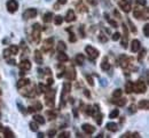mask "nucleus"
<instances>
[{
    "instance_id": "1",
    "label": "nucleus",
    "mask_w": 149,
    "mask_h": 138,
    "mask_svg": "<svg viewBox=\"0 0 149 138\" xmlns=\"http://www.w3.org/2000/svg\"><path fill=\"white\" fill-rule=\"evenodd\" d=\"M43 28L40 26V24L36 23L33 26H32V39L36 43H38L40 41V32H41Z\"/></svg>"
},
{
    "instance_id": "2",
    "label": "nucleus",
    "mask_w": 149,
    "mask_h": 138,
    "mask_svg": "<svg viewBox=\"0 0 149 138\" xmlns=\"http://www.w3.org/2000/svg\"><path fill=\"white\" fill-rule=\"evenodd\" d=\"M85 51H86L88 58L92 59V60H94V59H96L99 57V51L94 47H92V46H86L85 47Z\"/></svg>"
},
{
    "instance_id": "3",
    "label": "nucleus",
    "mask_w": 149,
    "mask_h": 138,
    "mask_svg": "<svg viewBox=\"0 0 149 138\" xmlns=\"http://www.w3.org/2000/svg\"><path fill=\"white\" fill-rule=\"evenodd\" d=\"M133 90H134L135 93H138V94H143V93H146V90H147V86H146V83H144L143 81L139 80L135 85H133Z\"/></svg>"
},
{
    "instance_id": "4",
    "label": "nucleus",
    "mask_w": 149,
    "mask_h": 138,
    "mask_svg": "<svg viewBox=\"0 0 149 138\" xmlns=\"http://www.w3.org/2000/svg\"><path fill=\"white\" fill-rule=\"evenodd\" d=\"M63 76H64L68 80H74V79H76V70H74V67H73V66L68 67L67 70L63 72Z\"/></svg>"
},
{
    "instance_id": "5",
    "label": "nucleus",
    "mask_w": 149,
    "mask_h": 138,
    "mask_svg": "<svg viewBox=\"0 0 149 138\" xmlns=\"http://www.w3.org/2000/svg\"><path fill=\"white\" fill-rule=\"evenodd\" d=\"M17 9H19V3L16 1V0H8L7 1V11L13 14Z\"/></svg>"
},
{
    "instance_id": "6",
    "label": "nucleus",
    "mask_w": 149,
    "mask_h": 138,
    "mask_svg": "<svg viewBox=\"0 0 149 138\" xmlns=\"http://www.w3.org/2000/svg\"><path fill=\"white\" fill-rule=\"evenodd\" d=\"M36 16H37V9H35V8H28L23 13V17L25 20H30V18H33Z\"/></svg>"
},
{
    "instance_id": "7",
    "label": "nucleus",
    "mask_w": 149,
    "mask_h": 138,
    "mask_svg": "<svg viewBox=\"0 0 149 138\" xmlns=\"http://www.w3.org/2000/svg\"><path fill=\"white\" fill-rule=\"evenodd\" d=\"M53 42H54L53 38L46 39V40L44 41V45H43V51H44V53H48V51L52 49V47H53Z\"/></svg>"
},
{
    "instance_id": "8",
    "label": "nucleus",
    "mask_w": 149,
    "mask_h": 138,
    "mask_svg": "<svg viewBox=\"0 0 149 138\" xmlns=\"http://www.w3.org/2000/svg\"><path fill=\"white\" fill-rule=\"evenodd\" d=\"M119 7L122 8V11L123 12H125V13H130L131 12V4L127 1V0H120L119 1Z\"/></svg>"
},
{
    "instance_id": "9",
    "label": "nucleus",
    "mask_w": 149,
    "mask_h": 138,
    "mask_svg": "<svg viewBox=\"0 0 149 138\" xmlns=\"http://www.w3.org/2000/svg\"><path fill=\"white\" fill-rule=\"evenodd\" d=\"M20 68H21V71H29L31 68V62L29 59H23L20 63Z\"/></svg>"
},
{
    "instance_id": "10",
    "label": "nucleus",
    "mask_w": 149,
    "mask_h": 138,
    "mask_svg": "<svg viewBox=\"0 0 149 138\" xmlns=\"http://www.w3.org/2000/svg\"><path fill=\"white\" fill-rule=\"evenodd\" d=\"M82 129H83L87 135H92V133L95 131V127H93V126L90 124V123H84V124L82 126Z\"/></svg>"
},
{
    "instance_id": "11",
    "label": "nucleus",
    "mask_w": 149,
    "mask_h": 138,
    "mask_svg": "<svg viewBox=\"0 0 149 138\" xmlns=\"http://www.w3.org/2000/svg\"><path fill=\"white\" fill-rule=\"evenodd\" d=\"M68 23H70V22H73L74 20H76V14H74V12L72 11V9H70V11H68L67 12V14H65V18H64Z\"/></svg>"
},
{
    "instance_id": "12",
    "label": "nucleus",
    "mask_w": 149,
    "mask_h": 138,
    "mask_svg": "<svg viewBox=\"0 0 149 138\" xmlns=\"http://www.w3.org/2000/svg\"><path fill=\"white\" fill-rule=\"evenodd\" d=\"M140 47H141V43H140V41H139L138 39L132 40V42H131V50H132L133 53L138 51V50L140 49Z\"/></svg>"
},
{
    "instance_id": "13",
    "label": "nucleus",
    "mask_w": 149,
    "mask_h": 138,
    "mask_svg": "<svg viewBox=\"0 0 149 138\" xmlns=\"http://www.w3.org/2000/svg\"><path fill=\"white\" fill-rule=\"evenodd\" d=\"M57 59H59L61 63H65V62L69 60V57H68V55H67L64 51H59V54H57Z\"/></svg>"
},
{
    "instance_id": "14",
    "label": "nucleus",
    "mask_w": 149,
    "mask_h": 138,
    "mask_svg": "<svg viewBox=\"0 0 149 138\" xmlns=\"http://www.w3.org/2000/svg\"><path fill=\"white\" fill-rule=\"evenodd\" d=\"M30 85V80L29 79H21L20 81H17V88L19 89H22V88H24V87H27V86H29Z\"/></svg>"
},
{
    "instance_id": "15",
    "label": "nucleus",
    "mask_w": 149,
    "mask_h": 138,
    "mask_svg": "<svg viewBox=\"0 0 149 138\" xmlns=\"http://www.w3.org/2000/svg\"><path fill=\"white\" fill-rule=\"evenodd\" d=\"M35 60L37 64H41L43 63V54L40 50H36L35 51Z\"/></svg>"
},
{
    "instance_id": "16",
    "label": "nucleus",
    "mask_w": 149,
    "mask_h": 138,
    "mask_svg": "<svg viewBox=\"0 0 149 138\" xmlns=\"http://www.w3.org/2000/svg\"><path fill=\"white\" fill-rule=\"evenodd\" d=\"M138 107L140 110H148L149 108V102L147 99H143V101H140L139 104H138Z\"/></svg>"
},
{
    "instance_id": "17",
    "label": "nucleus",
    "mask_w": 149,
    "mask_h": 138,
    "mask_svg": "<svg viewBox=\"0 0 149 138\" xmlns=\"http://www.w3.org/2000/svg\"><path fill=\"white\" fill-rule=\"evenodd\" d=\"M101 68H102L103 71H108L109 68H110V63H109V60H108L107 57L103 58V60H102V63H101Z\"/></svg>"
},
{
    "instance_id": "18",
    "label": "nucleus",
    "mask_w": 149,
    "mask_h": 138,
    "mask_svg": "<svg viewBox=\"0 0 149 138\" xmlns=\"http://www.w3.org/2000/svg\"><path fill=\"white\" fill-rule=\"evenodd\" d=\"M107 129L109 131H111V132H116L117 129H118V126L116 123H114V122H109V123H107Z\"/></svg>"
},
{
    "instance_id": "19",
    "label": "nucleus",
    "mask_w": 149,
    "mask_h": 138,
    "mask_svg": "<svg viewBox=\"0 0 149 138\" xmlns=\"http://www.w3.org/2000/svg\"><path fill=\"white\" fill-rule=\"evenodd\" d=\"M74 59H76V63H77L78 65H83L84 62H85V56H84L83 54H78Z\"/></svg>"
},
{
    "instance_id": "20",
    "label": "nucleus",
    "mask_w": 149,
    "mask_h": 138,
    "mask_svg": "<svg viewBox=\"0 0 149 138\" xmlns=\"http://www.w3.org/2000/svg\"><path fill=\"white\" fill-rule=\"evenodd\" d=\"M115 104L117 106H125L126 104V98H122V97H117L115 101Z\"/></svg>"
},
{
    "instance_id": "21",
    "label": "nucleus",
    "mask_w": 149,
    "mask_h": 138,
    "mask_svg": "<svg viewBox=\"0 0 149 138\" xmlns=\"http://www.w3.org/2000/svg\"><path fill=\"white\" fill-rule=\"evenodd\" d=\"M53 18H54V16H53L52 13H46V14L44 15V17H43V21H44L45 23H49V22H52Z\"/></svg>"
},
{
    "instance_id": "22",
    "label": "nucleus",
    "mask_w": 149,
    "mask_h": 138,
    "mask_svg": "<svg viewBox=\"0 0 149 138\" xmlns=\"http://www.w3.org/2000/svg\"><path fill=\"white\" fill-rule=\"evenodd\" d=\"M133 91V83L131 81H127L125 83V93L126 94H131Z\"/></svg>"
},
{
    "instance_id": "23",
    "label": "nucleus",
    "mask_w": 149,
    "mask_h": 138,
    "mask_svg": "<svg viewBox=\"0 0 149 138\" xmlns=\"http://www.w3.org/2000/svg\"><path fill=\"white\" fill-rule=\"evenodd\" d=\"M33 121H36L38 124H44V123H45L44 116H43V115H39V114H37V115L33 116Z\"/></svg>"
},
{
    "instance_id": "24",
    "label": "nucleus",
    "mask_w": 149,
    "mask_h": 138,
    "mask_svg": "<svg viewBox=\"0 0 149 138\" xmlns=\"http://www.w3.org/2000/svg\"><path fill=\"white\" fill-rule=\"evenodd\" d=\"M3 131H4V133H5V137H6V138H14V137H15L14 132H13V131H12L9 128H6V129H4Z\"/></svg>"
},
{
    "instance_id": "25",
    "label": "nucleus",
    "mask_w": 149,
    "mask_h": 138,
    "mask_svg": "<svg viewBox=\"0 0 149 138\" xmlns=\"http://www.w3.org/2000/svg\"><path fill=\"white\" fill-rule=\"evenodd\" d=\"M70 89H71V85H70V82H64V83H63V95L70 93Z\"/></svg>"
},
{
    "instance_id": "26",
    "label": "nucleus",
    "mask_w": 149,
    "mask_h": 138,
    "mask_svg": "<svg viewBox=\"0 0 149 138\" xmlns=\"http://www.w3.org/2000/svg\"><path fill=\"white\" fill-rule=\"evenodd\" d=\"M146 54H147V49H142V50L140 51L139 56H138V60H139V62H142L143 58L146 57Z\"/></svg>"
},
{
    "instance_id": "27",
    "label": "nucleus",
    "mask_w": 149,
    "mask_h": 138,
    "mask_svg": "<svg viewBox=\"0 0 149 138\" xmlns=\"http://www.w3.org/2000/svg\"><path fill=\"white\" fill-rule=\"evenodd\" d=\"M29 126H30V129H31V131H38V129H39V127H38V123L35 121V122H30L29 123Z\"/></svg>"
},
{
    "instance_id": "28",
    "label": "nucleus",
    "mask_w": 149,
    "mask_h": 138,
    "mask_svg": "<svg viewBox=\"0 0 149 138\" xmlns=\"http://www.w3.org/2000/svg\"><path fill=\"white\" fill-rule=\"evenodd\" d=\"M62 22H63V17H62L61 15H57V16L54 17V23H55L56 25H61Z\"/></svg>"
},
{
    "instance_id": "29",
    "label": "nucleus",
    "mask_w": 149,
    "mask_h": 138,
    "mask_svg": "<svg viewBox=\"0 0 149 138\" xmlns=\"http://www.w3.org/2000/svg\"><path fill=\"white\" fill-rule=\"evenodd\" d=\"M57 49H59V51H65V49H67L65 43H64L63 41H60V42L57 43Z\"/></svg>"
},
{
    "instance_id": "30",
    "label": "nucleus",
    "mask_w": 149,
    "mask_h": 138,
    "mask_svg": "<svg viewBox=\"0 0 149 138\" xmlns=\"http://www.w3.org/2000/svg\"><path fill=\"white\" fill-rule=\"evenodd\" d=\"M118 115H119V110L115 108L114 111H111V112H110V114H109V118H110V119H115V118H117Z\"/></svg>"
},
{
    "instance_id": "31",
    "label": "nucleus",
    "mask_w": 149,
    "mask_h": 138,
    "mask_svg": "<svg viewBox=\"0 0 149 138\" xmlns=\"http://www.w3.org/2000/svg\"><path fill=\"white\" fill-rule=\"evenodd\" d=\"M98 38H99V40H100L101 42H107V41H108V37H107L103 32H101V33L98 35Z\"/></svg>"
},
{
    "instance_id": "32",
    "label": "nucleus",
    "mask_w": 149,
    "mask_h": 138,
    "mask_svg": "<svg viewBox=\"0 0 149 138\" xmlns=\"http://www.w3.org/2000/svg\"><path fill=\"white\" fill-rule=\"evenodd\" d=\"M8 49H9V51H11L12 55H16V54L19 53V47H17V46H14V45H13V46H11Z\"/></svg>"
},
{
    "instance_id": "33",
    "label": "nucleus",
    "mask_w": 149,
    "mask_h": 138,
    "mask_svg": "<svg viewBox=\"0 0 149 138\" xmlns=\"http://www.w3.org/2000/svg\"><path fill=\"white\" fill-rule=\"evenodd\" d=\"M77 9H78V12H87V11H88V9L83 5V3L77 4Z\"/></svg>"
},
{
    "instance_id": "34",
    "label": "nucleus",
    "mask_w": 149,
    "mask_h": 138,
    "mask_svg": "<svg viewBox=\"0 0 149 138\" xmlns=\"http://www.w3.org/2000/svg\"><path fill=\"white\" fill-rule=\"evenodd\" d=\"M122 94H123V90H122V89H115L114 93H112V96H114L115 98H117V97H120Z\"/></svg>"
},
{
    "instance_id": "35",
    "label": "nucleus",
    "mask_w": 149,
    "mask_h": 138,
    "mask_svg": "<svg viewBox=\"0 0 149 138\" xmlns=\"http://www.w3.org/2000/svg\"><path fill=\"white\" fill-rule=\"evenodd\" d=\"M141 14H142V11L134 9V13H133V15H134V17H135V18H141Z\"/></svg>"
},
{
    "instance_id": "36",
    "label": "nucleus",
    "mask_w": 149,
    "mask_h": 138,
    "mask_svg": "<svg viewBox=\"0 0 149 138\" xmlns=\"http://www.w3.org/2000/svg\"><path fill=\"white\" fill-rule=\"evenodd\" d=\"M143 33H144V37H149V24H146L143 26Z\"/></svg>"
},
{
    "instance_id": "37",
    "label": "nucleus",
    "mask_w": 149,
    "mask_h": 138,
    "mask_svg": "<svg viewBox=\"0 0 149 138\" xmlns=\"http://www.w3.org/2000/svg\"><path fill=\"white\" fill-rule=\"evenodd\" d=\"M120 45H122L123 48H125V49L127 48V37L123 35V40H122V43H120Z\"/></svg>"
},
{
    "instance_id": "38",
    "label": "nucleus",
    "mask_w": 149,
    "mask_h": 138,
    "mask_svg": "<svg viewBox=\"0 0 149 138\" xmlns=\"http://www.w3.org/2000/svg\"><path fill=\"white\" fill-rule=\"evenodd\" d=\"M59 137L60 138H69L70 137V132L69 131H63V132H61L59 135Z\"/></svg>"
},
{
    "instance_id": "39",
    "label": "nucleus",
    "mask_w": 149,
    "mask_h": 138,
    "mask_svg": "<svg viewBox=\"0 0 149 138\" xmlns=\"http://www.w3.org/2000/svg\"><path fill=\"white\" fill-rule=\"evenodd\" d=\"M76 40H77V38H76V35H74L73 33L69 34V41L70 42H76Z\"/></svg>"
},
{
    "instance_id": "40",
    "label": "nucleus",
    "mask_w": 149,
    "mask_h": 138,
    "mask_svg": "<svg viewBox=\"0 0 149 138\" xmlns=\"http://www.w3.org/2000/svg\"><path fill=\"white\" fill-rule=\"evenodd\" d=\"M119 39H120V33L116 32V33L112 34V40H114V41H117V40H119Z\"/></svg>"
},
{
    "instance_id": "41",
    "label": "nucleus",
    "mask_w": 149,
    "mask_h": 138,
    "mask_svg": "<svg viewBox=\"0 0 149 138\" xmlns=\"http://www.w3.org/2000/svg\"><path fill=\"white\" fill-rule=\"evenodd\" d=\"M39 90H40L39 93H44V94H45V93L48 90V88H46L44 85H41V83H40V85H39Z\"/></svg>"
},
{
    "instance_id": "42",
    "label": "nucleus",
    "mask_w": 149,
    "mask_h": 138,
    "mask_svg": "<svg viewBox=\"0 0 149 138\" xmlns=\"http://www.w3.org/2000/svg\"><path fill=\"white\" fill-rule=\"evenodd\" d=\"M11 55H12V54H11L9 49H5V50H4V56H5V58H9Z\"/></svg>"
},
{
    "instance_id": "43",
    "label": "nucleus",
    "mask_w": 149,
    "mask_h": 138,
    "mask_svg": "<svg viewBox=\"0 0 149 138\" xmlns=\"http://www.w3.org/2000/svg\"><path fill=\"white\" fill-rule=\"evenodd\" d=\"M86 79H87V82H88L91 86H94V81H93V79H92L91 76H86Z\"/></svg>"
},
{
    "instance_id": "44",
    "label": "nucleus",
    "mask_w": 149,
    "mask_h": 138,
    "mask_svg": "<svg viewBox=\"0 0 149 138\" xmlns=\"http://www.w3.org/2000/svg\"><path fill=\"white\" fill-rule=\"evenodd\" d=\"M86 113H87V114H90V115H93V113H94L93 107H92V106H88V107H87V110H86Z\"/></svg>"
},
{
    "instance_id": "45",
    "label": "nucleus",
    "mask_w": 149,
    "mask_h": 138,
    "mask_svg": "<svg viewBox=\"0 0 149 138\" xmlns=\"http://www.w3.org/2000/svg\"><path fill=\"white\" fill-rule=\"evenodd\" d=\"M96 122H98V124H101V122H102V114L101 113H99L96 115Z\"/></svg>"
},
{
    "instance_id": "46",
    "label": "nucleus",
    "mask_w": 149,
    "mask_h": 138,
    "mask_svg": "<svg viewBox=\"0 0 149 138\" xmlns=\"http://www.w3.org/2000/svg\"><path fill=\"white\" fill-rule=\"evenodd\" d=\"M107 18V17H106ZM108 20V22H109V24L112 26V28H117V23L115 22V21H112V20H109V18H107Z\"/></svg>"
},
{
    "instance_id": "47",
    "label": "nucleus",
    "mask_w": 149,
    "mask_h": 138,
    "mask_svg": "<svg viewBox=\"0 0 149 138\" xmlns=\"http://www.w3.org/2000/svg\"><path fill=\"white\" fill-rule=\"evenodd\" d=\"M128 24H130V26H131V31H132V32H136V28L132 24V22H131L130 20H128Z\"/></svg>"
},
{
    "instance_id": "48",
    "label": "nucleus",
    "mask_w": 149,
    "mask_h": 138,
    "mask_svg": "<svg viewBox=\"0 0 149 138\" xmlns=\"http://www.w3.org/2000/svg\"><path fill=\"white\" fill-rule=\"evenodd\" d=\"M7 59H8V64H9V65H16L15 59H12V58H7Z\"/></svg>"
},
{
    "instance_id": "49",
    "label": "nucleus",
    "mask_w": 149,
    "mask_h": 138,
    "mask_svg": "<svg viewBox=\"0 0 149 138\" xmlns=\"http://www.w3.org/2000/svg\"><path fill=\"white\" fill-rule=\"evenodd\" d=\"M135 111H136V106H135V105H131V106H130V112L133 113V112H135Z\"/></svg>"
},
{
    "instance_id": "50",
    "label": "nucleus",
    "mask_w": 149,
    "mask_h": 138,
    "mask_svg": "<svg viewBox=\"0 0 149 138\" xmlns=\"http://www.w3.org/2000/svg\"><path fill=\"white\" fill-rule=\"evenodd\" d=\"M136 3L139 5H141V6H144L146 5V0H136Z\"/></svg>"
},
{
    "instance_id": "51",
    "label": "nucleus",
    "mask_w": 149,
    "mask_h": 138,
    "mask_svg": "<svg viewBox=\"0 0 149 138\" xmlns=\"http://www.w3.org/2000/svg\"><path fill=\"white\" fill-rule=\"evenodd\" d=\"M87 3L90 5H92V6H95L96 5V0H87Z\"/></svg>"
},
{
    "instance_id": "52",
    "label": "nucleus",
    "mask_w": 149,
    "mask_h": 138,
    "mask_svg": "<svg viewBox=\"0 0 149 138\" xmlns=\"http://www.w3.org/2000/svg\"><path fill=\"white\" fill-rule=\"evenodd\" d=\"M53 82H54V80H53V78H48V79H47V85H48V86H51V85H53Z\"/></svg>"
},
{
    "instance_id": "53",
    "label": "nucleus",
    "mask_w": 149,
    "mask_h": 138,
    "mask_svg": "<svg viewBox=\"0 0 149 138\" xmlns=\"http://www.w3.org/2000/svg\"><path fill=\"white\" fill-rule=\"evenodd\" d=\"M41 108H43V107H41V104H40V103H37V104H36V108H35V110H38V111H40Z\"/></svg>"
},
{
    "instance_id": "54",
    "label": "nucleus",
    "mask_w": 149,
    "mask_h": 138,
    "mask_svg": "<svg viewBox=\"0 0 149 138\" xmlns=\"http://www.w3.org/2000/svg\"><path fill=\"white\" fill-rule=\"evenodd\" d=\"M59 5H65L67 4V0H57Z\"/></svg>"
},
{
    "instance_id": "55",
    "label": "nucleus",
    "mask_w": 149,
    "mask_h": 138,
    "mask_svg": "<svg viewBox=\"0 0 149 138\" xmlns=\"http://www.w3.org/2000/svg\"><path fill=\"white\" fill-rule=\"evenodd\" d=\"M48 135H49V137H53V135H55V130H49Z\"/></svg>"
},
{
    "instance_id": "56",
    "label": "nucleus",
    "mask_w": 149,
    "mask_h": 138,
    "mask_svg": "<svg viewBox=\"0 0 149 138\" xmlns=\"http://www.w3.org/2000/svg\"><path fill=\"white\" fill-rule=\"evenodd\" d=\"M45 71H46V74H48V76H51V74H52V72H51V70H49V68H46Z\"/></svg>"
},
{
    "instance_id": "57",
    "label": "nucleus",
    "mask_w": 149,
    "mask_h": 138,
    "mask_svg": "<svg viewBox=\"0 0 149 138\" xmlns=\"http://www.w3.org/2000/svg\"><path fill=\"white\" fill-rule=\"evenodd\" d=\"M84 93H85V96H87V97H90V96H91V94H90V91H87V90H85Z\"/></svg>"
},
{
    "instance_id": "58",
    "label": "nucleus",
    "mask_w": 149,
    "mask_h": 138,
    "mask_svg": "<svg viewBox=\"0 0 149 138\" xmlns=\"http://www.w3.org/2000/svg\"><path fill=\"white\" fill-rule=\"evenodd\" d=\"M38 137H39V138H41V137H44V133H41V132H39V133H38Z\"/></svg>"
},
{
    "instance_id": "59",
    "label": "nucleus",
    "mask_w": 149,
    "mask_h": 138,
    "mask_svg": "<svg viewBox=\"0 0 149 138\" xmlns=\"http://www.w3.org/2000/svg\"><path fill=\"white\" fill-rule=\"evenodd\" d=\"M3 130H4V128H3V124L0 123V131H3Z\"/></svg>"
},
{
    "instance_id": "60",
    "label": "nucleus",
    "mask_w": 149,
    "mask_h": 138,
    "mask_svg": "<svg viewBox=\"0 0 149 138\" xmlns=\"http://www.w3.org/2000/svg\"><path fill=\"white\" fill-rule=\"evenodd\" d=\"M0 116H1V113H0Z\"/></svg>"
}]
</instances>
